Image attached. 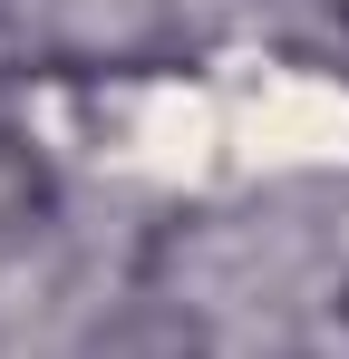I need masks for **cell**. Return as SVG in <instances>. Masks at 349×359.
<instances>
[{"label":"cell","mask_w":349,"mask_h":359,"mask_svg":"<svg viewBox=\"0 0 349 359\" xmlns=\"http://www.w3.org/2000/svg\"><path fill=\"white\" fill-rule=\"evenodd\" d=\"M88 359H214V350H204V320H194V311L136 301V311H116L107 330L88 340Z\"/></svg>","instance_id":"obj_1"},{"label":"cell","mask_w":349,"mask_h":359,"mask_svg":"<svg viewBox=\"0 0 349 359\" xmlns=\"http://www.w3.org/2000/svg\"><path fill=\"white\" fill-rule=\"evenodd\" d=\"M49 224V165L29 136H0V233H39Z\"/></svg>","instance_id":"obj_2"}]
</instances>
